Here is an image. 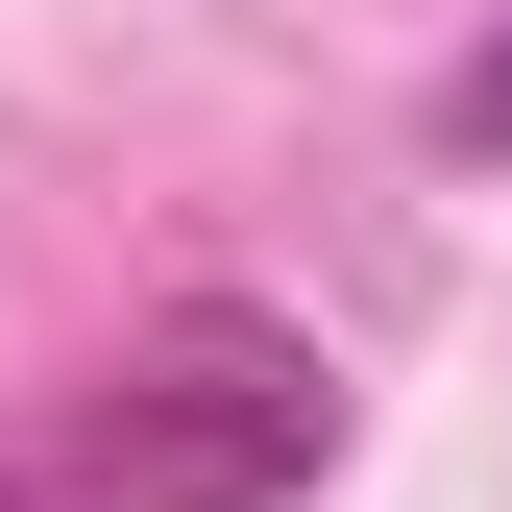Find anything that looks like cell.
<instances>
[{
  "instance_id": "cell-2",
  "label": "cell",
  "mask_w": 512,
  "mask_h": 512,
  "mask_svg": "<svg viewBox=\"0 0 512 512\" xmlns=\"http://www.w3.org/2000/svg\"><path fill=\"white\" fill-rule=\"evenodd\" d=\"M439 171H512V25L464 49V74H439Z\"/></svg>"
},
{
  "instance_id": "cell-3",
  "label": "cell",
  "mask_w": 512,
  "mask_h": 512,
  "mask_svg": "<svg viewBox=\"0 0 512 512\" xmlns=\"http://www.w3.org/2000/svg\"><path fill=\"white\" fill-rule=\"evenodd\" d=\"M0 512H49V488H0Z\"/></svg>"
},
{
  "instance_id": "cell-1",
  "label": "cell",
  "mask_w": 512,
  "mask_h": 512,
  "mask_svg": "<svg viewBox=\"0 0 512 512\" xmlns=\"http://www.w3.org/2000/svg\"><path fill=\"white\" fill-rule=\"evenodd\" d=\"M317 464H342V366H317L269 293H171L147 342L98 366L49 512H293Z\"/></svg>"
}]
</instances>
